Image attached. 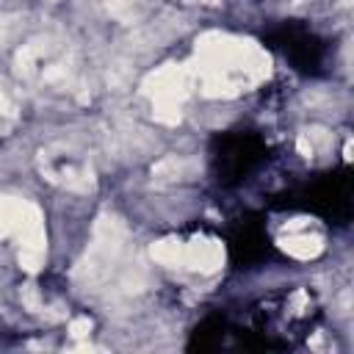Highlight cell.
<instances>
[{"label": "cell", "mask_w": 354, "mask_h": 354, "mask_svg": "<svg viewBox=\"0 0 354 354\" xmlns=\"http://www.w3.org/2000/svg\"><path fill=\"white\" fill-rule=\"evenodd\" d=\"M313 296L307 293H279L260 301L254 307V329L260 335V346H290L293 337L304 335L301 329L313 321Z\"/></svg>", "instance_id": "obj_1"}, {"label": "cell", "mask_w": 354, "mask_h": 354, "mask_svg": "<svg viewBox=\"0 0 354 354\" xmlns=\"http://www.w3.org/2000/svg\"><path fill=\"white\" fill-rule=\"evenodd\" d=\"M266 158V144L254 133H227L213 144L216 174L224 185L246 180V174Z\"/></svg>", "instance_id": "obj_2"}, {"label": "cell", "mask_w": 354, "mask_h": 354, "mask_svg": "<svg viewBox=\"0 0 354 354\" xmlns=\"http://www.w3.org/2000/svg\"><path fill=\"white\" fill-rule=\"evenodd\" d=\"M268 44L282 50L285 58L299 69V72H307V75H315L321 72V64H324V44L301 25H279L274 33H268Z\"/></svg>", "instance_id": "obj_3"}, {"label": "cell", "mask_w": 354, "mask_h": 354, "mask_svg": "<svg viewBox=\"0 0 354 354\" xmlns=\"http://www.w3.org/2000/svg\"><path fill=\"white\" fill-rule=\"evenodd\" d=\"M301 205L307 210H315L321 216L329 218H348L351 210V185H348V174H329L318 183H313L304 194H301Z\"/></svg>", "instance_id": "obj_4"}, {"label": "cell", "mask_w": 354, "mask_h": 354, "mask_svg": "<svg viewBox=\"0 0 354 354\" xmlns=\"http://www.w3.org/2000/svg\"><path fill=\"white\" fill-rule=\"evenodd\" d=\"M268 238L263 235V230L260 227H252V224H243L235 235H232V241H230V252H232V260L235 263H257V260H263L266 254H268Z\"/></svg>", "instance_id": "obj_5"}, {"label": "cell", "mask_w": 354, "mask_h": 354, "mask_svg": "<svg viewBox=\"0 0 354 354\" xmlns=\"http://www.w3.org/2000/svg\"><path fill=\"white\" fill-rule=\"evenodd\" d=\"M224 332H227L224 318H221V315H210L207 321H202V324L196 326L194 340H191V348H216V346L221 343Z\"/></svg>", "instance_id": "obj_6"}]
</instances>
